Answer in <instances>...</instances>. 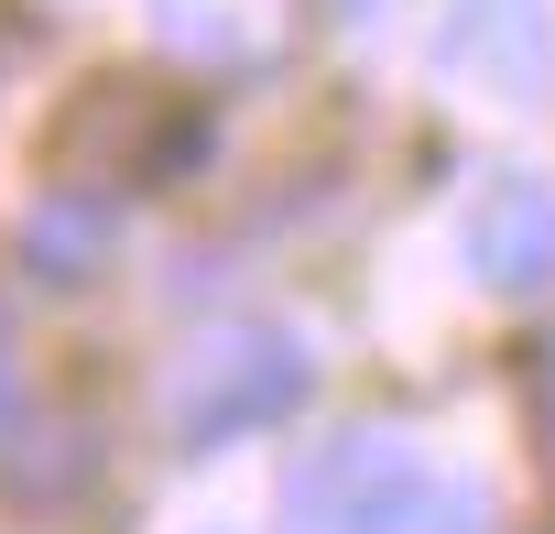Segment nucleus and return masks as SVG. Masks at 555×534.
<instances>
[{
    "mask_svg": "<svg viewBox=\"0 0 555 534\" xmlns=\"http://www.w3.org/2000/svg\"><path fill=\"white\" fill-rule=\"evenodd\" d=\"M306 382H317V360H306L295 328H229V339H207L175 371V404L164 415H175L185 447H240L261 425H284L306 404Z\"/></svg>",
    "mask_w": 555,
    "mask_h": 534,
    "instance_id": "obj_1",
    "label": "nucleus"
},
{
    "mask_svg": "<svg viewBox=\"0 0 555 534\" xmlns=\"http://www.w3.org/2000/svg\"><path fill=\"white\" fill-rule=\"evenodd\" d=\"M196 153V120L164 99V88H142V77H109V88H88L66 120H55V175L88 196V186H153L164 164H185Z\"/></svg>",
    "mask_w": 555,
    "mask_h": 534,
    "instance_id": "obj_2",
    "label": "nucleus"
},
{
    "mask_svg": "<svg viewBox=\"0 0 555 534\" xmlns=\"http://www.w3.org/2000/svg\"><path fill=\"white\" fill-rule=\"evenodd\" d=\"M436 469L403 436H338L295 480V534H414Z\"/></svg>",
    "mask_w": 555,
    "mask_h": 534,
    "instance_id": "obj_3",
    "label": "nucleus"
},
{
    "mask_svg": "<svg viewBox=\"0 0 555 534\" xmlns=\"http://www.w3.org/2000/svg\"><path fill=\"white\" fill-rule=\"evenodd\" d=\"M457 251H468V274H479L490 295H544V284H555V186H544V175H490V186L468 196Z\"/></svg>",
    "mask_w": 555,
    "mask_h": 534,
    "instance_id": "obj_4",
    "label": "nucleus"
},
{
    "mask_svg": "<svg viewBox=\"0 0 555 534\" xmlns=\"http://www.w3.org/2000/svg\"><path fill=\"white\" fill-rule=\"evenodd\" d=\"M88 251H99V218L66 196V207L34 229V262H44V284H77V262H88Z\"/></svg>",
    "mask_w": 555,
    "mask_h": 534,
    "instance_id": "obj_5",
    "label": "nucleus"
},
{
    "mask_svg": "<svg viewBox=\"0 0 555 534\" xmlns=\"http://www.w3.org/2000/svg\"><path fill=\"white\" fill-rule=\"evenodd\" d=\"M414 534H490V491L479 480H436L425 512H414Z\"/></svg>",
    "mask_w": 555,
    "mask_h": 534,
    "instance_id": "obj_6",
    "label": "nucleus"
},
{
    "mask_svg": "<svg viewBox=\"0 0 555 534\" xmlns=\"http://www.w3.org/2000/svg\"><path fill=\"white\" fill-rule=\"evenodd\" d=\"M533 436H544V458H555V339H544V360H533Z\"/></svg>",
    "mask_w": 555,
    "mask_h": 534,
    "instance_id": "obj_7",
    "label": "nucleus"
},
{
    "mask_svg": "<svg viewBox=\"0 0 555 534\" xmlns=\"http://www.w3.org/2000/svg\"><path fill=\"white\" fill-rule=\"evenodd\" d=\"M327 12H338V23H371V12H382V0H327Z\"/></svg>",
    "mask_w": 555,
    "mask_h": 534,
    "instance_id": "obj_8",
    "label": "nucleus"
},
{
    "mask_svg": "<svg viewBox=\"0 0 555 534\" xmlns=\"http://www.w3.org/2000/svg\"><path fill=\"white\" fill-rule=\"evenodd\" d=\"M0 382H12V328H0Z\"/></svg>",
    "mask_w": 555,
    "mask_h": 534,
    "instance_id": "obj_9",
    "label": "nucleus"
},
{
    "mask_svg": "<svg viewBox=\"0 0 555 534\" xmlns=\"http://www.w3.org/2000/svg\"><path fill=\"white\" fill-rule=\"evenodd\" d=\"M207 534H240V523H207Z\"/></svg>",
    "mask_w": 555,
    "mask_h": 534,
    "instance_id": "obj_10",
    "label": "nucleus"
}]
</instances>
